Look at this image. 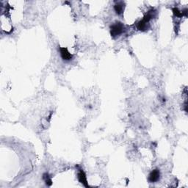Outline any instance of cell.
<instances>
[{
  "label": "cell",
  "instance_id": "6da1fadb",
  "mask_svg": "<svg viewBox=\"0 0 188 188\" xmlns=\"http://www.w3.org/2000/svg\"><path fill=\"white\" fill-rule=\"evenodd\" d=\"M123 30V26L121 23H116L111 27L110 34L113 37H116L121 34Z\"/></svg>",
  "mask_w": 188,
  "mask_h": 188
},
{
  "label": "cell",
  "instance_id": "7a4b0ae2",
  "mask_svg": "<svg viewBox=\"0 0 188 188\" xmlns=\"http://www.w3.org/2000/svg\"><path fill=\"white\" fill-rule=\"evenodd\" d=\"M160 171L157 169L154 170L153 171H151L150 175H149V180L150 182H156V181H158L160 179Z\"/></svg>",
  "mask_w": 188,
  "mask_h": 188
},
{
  "label": "cell",
  "instance_id": "3957f363",
  "mask_svg": "<svg viewBox=\"0 0 188 188\" xmlns=\"http://www.w3.org/2000/svg\"><path fill=\"white\" fill-rule=\"evenodd\" d=\"M60 55L64 60H70L72 58V55L66 48H60Z\"/></svg>",
  "mask_w": 188,
  "mask_h": 188
},
{
  "label": "cell",
  "instance_id": "277c9868",
  "mask_svg": "<svg viewBox=\"0 0 188 188\" xmlns=\"http://www.w3.org/2000/svg\"><path fill=\"white\" fill-rule=\"evenodd\" d=\"M78 179H79V181H80L82 184H84L85 187H88V183H87L86 176H85V173L82 171H80L79 173H78Z\"/></svg>",
  "mask_w": 188,
  "mask_h": 188
},
{
  "label": "cell",
  "instance_id": "5b68a950",
  "mask_svg": "<svg viewBox=\"0 0 188 188\" xmlns=\"http://www.w3.org/2000/svg\"><path fill=\"white\" fill-rule=\"evenodd\" d=\"M114 8H115V12L118 13V14H120V13L123 12V6L121 3H118V4H116L115 5Z\"/></svg>",
  "mask_w": 188,
  "mask_h": 188
}]
</instances>
